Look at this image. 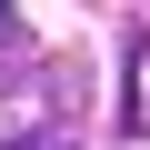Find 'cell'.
I'll return each mask as SVG.
<instances>
[{
	"mask_svg": "<svg viewBox=\"0 0 150 150\" xmlns=\"http://www.w3.org/2000/svg\"><path fill=\"white\" fill-rule=\"evenodd\" d=\"M10 150H80V140H70V130H20Z\"/></svg>",
	"mask_w": 150,
	"mask_h": 150,
	"instance_id": "obj_1",
	"label": "cell"
}]
</instances>
